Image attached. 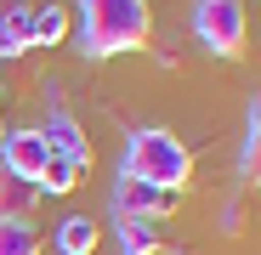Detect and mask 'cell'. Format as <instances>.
I'll return each instance as SVG.
<instances>
[{
	"instance_id": "9",
	"label": "cell",
	"mask_w": 261,
	"mask_h": 255,
	"mask_svg": "<svg viewBox=\"0 0 261 255\" xmlns=\"http://www.w3.org/2000/svg\"><path fill=\"white\" fill-rule=\"evenodd\" d=\"M34 46V12L29 6H12L0 17V57H23Z\"/></svg>"
},
{
	"instance_id": "6",
	"label": "cell",
	"mask_w": 261,
	"mask_h": 255,
	"mask_svg": "<svg viewBox=\"0 0 261 255\" xmlns=\"http://www.w3.org/2000/svg\"><path fill=\"white\" fill-rule=\"evenodd\" d=\"M40 136H46L51 153H68V159H85V164H91V142H85V131L74 125L68 108H51V119H46V131H40Z\"/></svg>"
},
{
	"instance_id": "8",
	"label": "cell",
	"mask_w": 261,
	"mask_h": 255,
	"mask_svg": "<svg viewBox=\"0 0 261 255\" xmlns=\"http://www.w3.org/2000/svg\"><path fill=\"white\" fill-rule=\"evenodd\" d=\"M85 170H91V164H85V159H68V153H51L46 159V170H40V193H74L80 182H85Z\"/></svg>"
},
{
	"instance_id": "7",
	"label": "cell",
	"mask_w": 261,
	"mask_h": 255,
	"mask_svg": "<svg viewBox=\"0 0 261 255\" xmlns=\"http://www.w3.org/2000/svg\"><path fill=\"white\" fill-rule=\"evenodd\" d=\"M34 204H40V187L12 176V170H0V221H29Z\"/></svg>"
},
{
	"instance_id": "11",
	"label": "cell",
	"mask_w": 261,
	"mask_h": 255,
	"mask_svg": "<svg viewBox=\"0 0 261 255\" xmlns=\"http://www.w3.org/2000/svg\"><path fill=\"white\" fill-rule=\"evenodd\" d=\"M114 227H119V255H159L165 249L159 221H114Z\"/></svg>"
},
{
	"instance_id": "3",
	"label": "cell",
	"mask_w": 261,
	"mask_h": 255,
	"mask_svg": "<svg viewBox=\"0 0 261 255\" xmlns=\"http://www.w3.org/2000/svg\"><path fill=\"white\" fill-rule=\"evenodd\" d=\"M193 34L204 40L210 57H244V51H250V17H244V0H199Z\"/></svg>"
},
{
	"instance_id": "13",
	"label": "cell",
	"mask_w": 261,
	"mask_h": 255,
	"mask_svg": "<svg viewBox=\"0 0 261 255\" xmlns=\"http://www.w3.org/2000/svg\"><path fill=\"white\" fill-rule=\"evenodd\" d=\"M68 6H57V0H51V6H40L34 12V46H63V40H68Z\"/></svg>"
},
{
	"instance_id": "14",
	"label": "cell",
	"mask_w": 261,
	"mask_h": 255,
	"mask_svg": "<svg viewBox=\"0 0 261 255\" xmlns=\"http://www.w3.org/2000/svg\"><path fill=\"white\" fill-rule=\"evenodd\" d=\"M40 233L29 221H0V255H40Z\"/></svg>"
},
{
	"instance_id": "2",
	"label": "cell",
	"mask_w": 261,
	"mask_h": 255,
	"mask_svg": "<svg viewBox=\"0 0 261 255\" xmlns=\"http://www.w3.org/2000/svg\"><path fill=\"white\" fill-rule=\"evenodd\" d=\"M119 176H137V182L176 187V193H182L188 176H193V153L170 136V131H159V125H137V131H130V142H125Z\"/></svg>"
},
{
	"instance_id": "15",
	"label": "cell",
	"mask_w": 261,
	"mask_h": 255,
	"mask_svg": "<svg viewBox=\"0 0 261 255\" xmlns=\"http://www.w3.org/2000/svg\"><path fill=\"white\" fill-rule=\"evenodd\" d=\"M0 142H6V131H0Z\"/></svg>"
},
{
	"instance_id": "10",
	"label": "cell",
	"mask_w": 261,
	"mask_h": 255,
	"mask_svg": "<svg viewBox=\"0 0 261 255\" xmlns=\"http://www.w3.org/2000/svg\"><path fill=\"white\" fill-rule=\"evenodd\" d=\"M57 255H97V216H68L57 227Z\"/></svg>"
},
{
	"instance_id": "12",
	"label": "cell",
	"mask_w": 261,
	"mask_h": 255,
	"mask_svg": "<svg viewBox=\"0 0 261 255\" xmlns=\"http://www.w3.org/2000/svg\"><path fill=\"white\" fill-rule=\"evenodd\" d=\"M239 176L250 187H261V97L250 108V131H244V153H239Z\"/></svg>"
},
{
	"instance_id": "5",
	"label": "cell",
	"mask_w": 261,
	"mask_h": 255,
	"mask_svg": "<svg viewBox=\"0 0 261 255\" xmlns=\"http://www.w3.org/2000/svg\"><path fill=\"white\" fill-rule=\"evenodd\" d=\"M46 159H51V148H46V136H40V131H17V136H6V170H12V176L40 182Z\"/></svg>"
},
{
	"instance_id": "4",
	"label": "cell",
	"mask_w": 261,
	"mask_h": 255,
	"mask_svg": "<svg viewBox=\"0 0 261 255\" xmlns=\"http://www.w3.org/2000/svg\"><path fill=\"white\" fill-rule=\"evenodd\" d=\"M176 210H182L176 187H153V182H137V176L114 182V221H165Z\"/></svg>"
},
{
	"instance_id": "1",
	"label": "cell",
	"mask_w": 261,
	"mask_h": 255,
	"mask_svg": "<svg viewBox=\"0 0 261 255\" xmlns=\"http://www.w3.org/2000/svg\"><path fill=\"white\" fill-rule=\"evenodd\" d=\"M148 40H153L148 0H80V46L91 63L142 51Z\"/></svg>"
}]
</instances>
